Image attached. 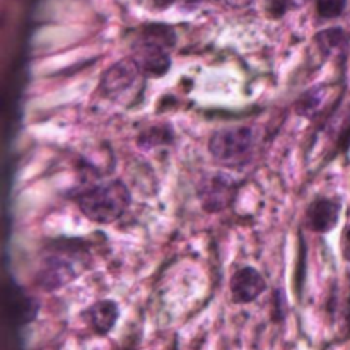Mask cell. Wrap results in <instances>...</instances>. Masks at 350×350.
<instances>
[{
    "instance_id": "6da1fadb",
    "label": "cell",
    "mask_w": 350,
    "mask_h": 350,
    "mask_svg": "<svg viewBox=\"0 0 350 350\" xmlns=\"http://www.w3.org/2000/svg\"><path fill=\"white\" fill-rule=\"evenodd\" d=\"M91 248L84 239L60 238L46 245L41 255L36 282L44 291H57L70 284L91 267Z\"/></svg>"
},
{
    "instance_id": "7a4b0ae2",
    "label": "cell",
    "mask_w": 350,
    "mask_h": 350,
    "mask_svg": "<svg viewBox=\"0 0 350 350\" xmlns=\"http://www.w3.org/2000/svg\"><path fill=\"white\" fill-rule=\"evenodd\" d=\"M176 44V34L167 24L150 23L139 29L132 43V58L146 77H163L171 68L170 50Z\"/></svg>"
},
{
    "instance_id": "3957f363",
    "label": "cell",
    "mask_w": 350,
    "mask_h": 350,
    "mask_svg": "<svg viewBox=\"0 0 350 350\" xmlns=\"http://www.w3.org/2000/svg\"><path fill=\"white\" fill-rule=\"evenodd\" d=\"M74 198L82 215L96 224H113L120 221L132 204V195L122 180L82 188Z\"/></svg>"
},
{
    "instance_id": "277c9868",
    "label": "cell",
    "mask_w": 350,
    "mask_h": 350,
    "mask_svg": "<svg viewBox=\"0 0 350 350\" xmlns=\"http://www.w3.org/2000/svg\"><path fill=\"white\" fill-rule=\"evenodd\" d=\"M253 146V129L248 125H239L215 132L208 140V152L224 166L239 167L252 159Z\"/></svg>"
},
{
    "instance_id": "5b68a950",
    "label": "cell",
    "mask_w": 350,
    "mask_h": 350,
    "mask_svg": "<svg viewBox=\"0 0 350 350\" xmlns=\"http://www.w3.org/2000/svg\"><path fill=\"white\" fill-rule=\"evenodd\" d=\"M144 79L146 75L140 72L135 62L130 57L123 58L103 74L99 92H103V96L111 101H133L142 89Z\"/></svg>"
},
{
    "instance_id": "8992f818",
    "label": "cell",
    "mask_w": 350,
    "mask_h": 350,
    "mask_svg": "<svg viewBox=\"0 0 350 350\" xmlns=\"http://www.w3.org/2000/svg\"><path fill=\"white\" fill-rule=\"evenodd\" d=\"M239 191V185L231 174L219 171L202 176L197 187V197L202 208L208 214H219L231 207Z\"/></svg>"
},
{
    "instance_id": "52a82bcc",
    "label": "cell",
    "mask_w": 350,
    "mask_h": 350,
    "mask_svg": "<svg viewBox=\"0 0 350 350\" xmlns=\"http://www.w3.org/2000/svg\"><path fill=\"white\" fill-rule=\"evenodd\" d=\"M267 291V280L255 267H241L231 277V299L236 304H250Z\"/></svg>"
},
{
    "instance_id": "ba28073f",
    "label": "cell",
    "mask_w": 350,
    "mask_h": 350,
    "mask_svg": "<svg viewBox=\"0 0 350 350\" xmlns=\"http://www.w3.org/2000/svg\"><path fill=\"white\" fill-rule=\"evenodd\" d=\"M342 205L328 197H318L310 204L306 211V224L318 234L332 232L340 219Z\"/></svg>"
},
{
    "instance_id": "9c48e42d",
    "label": "cell",
    "mask_w": 350,
    "mask_h": 350,
    "mask_svg": "<svg viewBox=\"0 0 350 350\" xmlns=\"http://www.w3.org/2000/svg\"><path fill=\"white\" fill-rule=\"evenodd\" d=\"M82 318L96 335L105 337V335L111 334L113 328H115L116 321L120 318V308L115 301L103 299L91 304L88 310H84Z\"/></svg>"
},
{
    "instance_id": "30bf717a",
    "label": "cell",
    "mask_w": 350,
    "mask_h": 350,
    "mask_svg": "<svg viewBox=\"0 0 350 350\" xmlns=\"http://www.w3.org/2000/svg\"><path fill=\"white\" fill-rule=\"evenodd\" d=\"M314 43L325 57L342 55L349 46V34L342 27H328L314 36Z\"/></svg>"
},
{
    "instance_id": "8fae6325",
    "label": "cell",
    "mask_w": 350,
    "mask_h": 350,
    "mask_svg": "<svg viewBox=\"0 0 350 350\" xmlns=\"http://www.w3.org/2000/svg\"><path fill=\"white\" fill-rule=\"evenodd\" d=\"M9 306H10V311H12L14 320L21 325L33 321L34 318H36L38 310H40L36 301H34L31 296H27V294L24 293L23 289H19V287L14 291Z\"/></svg>"
},
{
    "instance_id": "7c38bea8",
    "label": "cell",
    "mask_w": 350,
    "mask_h": 350,
    "mask_svg": "<svg viewBox=\"0 0 350 350\" xmlns=\"http://www.w3.org/2000/svg\"><path fill=\"white\" fill-rule=\"evenodd\" d=\"M174 140V132L170 125H156L142 132L137 139L142 149H154L159 146H170Z\"/></svg>"
},
{
    "instance_id": "4fadbf2b",
    "label": "cell",
    "mask_w": 350,
    "mask_h": 350,
    "mask_svg": "<svg viewBox=\"0 0 350 350\" xmlns=\"http://www.w3.org/2000/svg\"><path fill=\"white\" fill-rule=\"evenodd\" d=\"M321 103H323V96H321V88H314L311 91H308L306 94H303L299 98L296 105L297 115H303L311 118L318 109L321 108Z\"/></svg>"
},
{
    "instance_id": "5bb4252c",
    "label": "cell",
    "mask_w": 350,
    "mask_h": 350,
    "mask_svg": "<svg viewBox=\"0 0 350 350\" xmlns=\"http://www.w3.org/2000/svg\"><path fill=\"white\" fill-rule=\"evenodd\" d=\"M347 9V0H317V14L321 19H337Z\"/></svg>"
},
{
    "instance_id": "9a60e30c",
    "label": "cell",
    "mask_w": 350,
    "mask_h": 350,
    "mask_svg": "<svg viewBox=\"0 0 350 350\" xmlns=\"http://www.w3.org/2000/svg\"><path fill=\"white\" fill-rule=\"evenodd\" d=\"M294 0H265V10L270 19H280L287 14Z\"/></svg>"
},
{
    "instance_id": "2e32d148",
    "label": "cell",
    "mask_w": 350,
    "mask_h": 350,
    "mask_svg": "<svg viewBox=\"0 0 350 350\" xmlns=\"http://www.w3.org/2000/svg\"><path fill=\"white\" fill-rule=\"evenodd\" d=\"M350 147V111L345 116L344 123L340 126V132H338V139H337V149L338 152H345Z\"/></svg>"
},
{
    "instance_id": "e0dca14e",
    "label": "cell",
    "mask_w": 350,
    "mask_h": 350,
    "mask_svg": "<svg viewBox=\"0 0 350 350\" xmlns=\"http://www.w3.org/2000/svg\"><path fill=\"white\" fill-rule=\"evenodd\" d=\"M287 314V301L284 297L282 291H277L275 297H273V314L272 318L275 321H282Z\"/></svg>"
},
{
    "instance_id": "ac0fdd59",
    "label": "cell",
    "mask_w": 350,
    "mask_h": 350,
    "mask_svg": "<svg viewBox=\"0 0 350 350\" xmlns=\"http://www.w3.org/2000/svg\"><path fill=\"white\" fill-rule=\"evenodd\" d=\"M342 255H344V258L347 260V262H350V224L347 226V228L344 229V232H342Z\"/></svg>"
},
{
    "instance_id": "d6986e66",
    "label": "cell",
    "mask_w": 350,
    "mask_h": 350,
    "mask_svg": "<svg viewBox=\"0 0 350 350\" xmlns=\"http://www.w3.org/2000/svg\"><path fill=\"white\" fill-rule=\"evenodd\" d=\"M253 2H255V0H226V3H228L229 7H232V9H245V7L252 5Z\"/></svg>"
},
{
    "instance_id": "ffe728a7",
    "label": "cell",
    "mask_w": 350,
    "mask_h": 350,
    "mask_svg": "<svg viewBox=\"0 0 350 350\" xmlns=\"http://www.w3.org/2000/svg\"><path fill=\"white\" fill-rule=\"evenodd\" d=\"M174 2H176V0H152V3L156 9H167V7L173 5Z\"/></svg>"
}]
</instances>
